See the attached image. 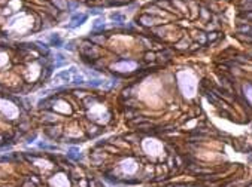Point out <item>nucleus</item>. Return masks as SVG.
I'll return each instance as SVG.
<instances>
[{"mask_svg":"<svg viewBox=\"0 0 252 187\" xmlns=\"http://www.w3.org/2000/svg\"><path fill=\"white\" fill-rule=\"evenodd\" d=\"M105 27V21H103V18H99V19H96L94 21V24H92V30L96 31V30H99V28H103Z\"/></svg>","mask_w":252,"mask_h":187,"instance_id":"obj_9","label":"nucleus"},{"mask_svg":"<svg viewBox=\"0 0 252 187\" xmlns=\"http://www.w3.org/2000/svg\"><path fill=\"white\" fill-rule=\"evenodd\" d=\"M49 45L51 46H55V48H60L61 45H63V40H61V37H60V34H52L51 37H49Z\"/></svg>","mask_w":252,"mask_h":187,"instance_id":"obj_6","label":"nucleus"},{"mask_svg":"<svg viewBox=\"0 0 252 187\" xmlns=\"http://www.w3.org/2000/svg\"><path fill=\"white\" fill-rule=\"evenodd\" d=\"M246 95L249 97V100L252 101V86H251V85L246 86Z\"/></svg>","mask_w":252,"mask_h":187,"instance_id":"obj_11","label":"nucleus"},{"mask_svg":"<svg viewBox=\"0 0 252 187\" xmlns=\"http://www.w3.org/2000/svg\"><path fill=\"white\" fill-rule=\"evenodd\" d=\"M70 74L72 71L70 70H64V71H60L55 74V80H64V82H70Z\"/></svg>","mask_w":252,"mask_h":187,"instance_id":"obj_4","label":"nucleus"},{"mask_svg":"<svg viewBox=\"0 0 252 187\" xmlns=\"http://www.w3.org/2000/svg\"><path fill=\"white\" fill-rule=\"evenodd\" d=\"M85 21H87L85 14H75V15H72V21H70L72 24H69V28H75L78 25H82Z\"/></svg>","mask_w":252,"mask_h":187,"instance_id":"obj_3","label":"nucleus"},{"mask_svg":"<svg viewBox=\"0 0 252 187\" xmlns=\"http://www.w3.org/2000/svg\"><path fill=\"white\" fill-rule=\"evenodd\" d=\"M67 157H70L72 160H79L81 159V152L78 147H70L67 152Z\"/></svg>","mask_w":252,"mask_h":187,"instance_id":"obj_5","label":"nucleus"},{"mask_svg":"<svg viewBox=\"0 0 252 187\" xmlns=\"http://www.w3.org/2000/svg\"><path fill=\"white\" fill-rule=\"evenodd\" d=\"M84 82H85V79H84L82 74H76V76L73 77V83H75V85H82Z\"/></svg>","mask_w":252,"mask_h":187,"instance_id":"obj_10","label":"nucleus"},{"mask_svg":"<svg viewBox=\"0 0 252 187\" xmlns=\"http://www.w3.org/2000/svg\"><path fill=\"white\" fill-rule=\"evenodd\" d=\"M49 184H51V187H70L67 175L63 174V172H58V174L52 175V178L49 180Z\"/></svg>","mask_w":252,"mask_h":187,"instance_id":"obj_2","label":"nucleus"},{"mask_svg":"<svg viewBox=\"0 0 252 187\" xmlns=\"http://www.w3.org/2000/svg\"><path fill=\"white\" fill-rule=\"evenodd\" d=\"M0 113L9 120H15L19 118L18 105L5 97H0Z\"/></svg>","mask_w":252,"mask_h":187,"instance_id":"obj_1","label":"nucleus"},{"mask_svg":"<svg viewBox=\"0 0 252 187\" xmlns=\"http://www.w3.org/2000/svg\"><path fill=\"white\" fill-rule=\"evenodd\" d=\"M55 60H57V63H55V68H58V67H61L63 64H66V58H64V55H63L61 52L55 55Z\"/></svg>","mask_w":252,"mask_h":187,"instance_id":"obj_8","label":"nucleus"},{"mask_svg":"<svg viewBox=\"0 0 252 187\" xmlns=\"http://www.w3.org/2000/svg\"><path fill=\"white\" fill-rule=\"evenodd\" d=\"M8 63H9V55H8V52L0 51V68H3Z\"/></svg>","mask_w":252,"mask_h":187,"instance_id":"obj_7","label":"nucleus"}]
</instances>
